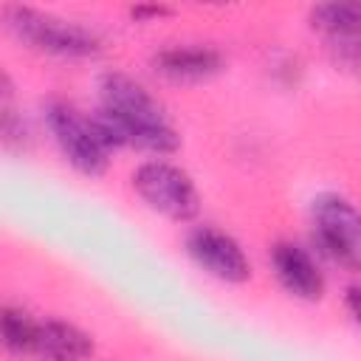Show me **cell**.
Returning a JSON list of instances; mask_svg holds the SVG:
<instances>
[{
  "instance_id": "1",
  "label": "cell",
  "mask_w": 361,
  "mask_h": 361,
  "mask_svg": "<svg viewBox=\"0 0 361 361\" xmlns=\"http://www.w3.org/2000/svg\"><path fill=\"white\" fill-rule=\"evenodd\" d=\"M99 93L102 110L116 121L127 147H138L155 155H169L180 147V135L164 116V107L133 76L110 71L102 76Z\"/></svg>"
},
{
  "instance_id": "2",
  "label": "cell",
  "mask_w": 361,
  "mask_h": 361,
  "mask_svg": "<svg viewBox=\"0 0 361 361\" xmlns=\"http://www.w3.org/2000/svg\"><path fill=\"white\" fill-rule=\"evenodd\" d=\"M3 17H6L8 31L17 39H23L25 45L42 54L62 56V59H87L102 51V39L90 28L73 20H62V17H54V14L28 8V6H8Z\"/></svg>"
},
{
  "instance_id": "3",
  "label": "cell",
  "mask_w": 361,
  "mask_h": 361,
  "mask_svg": "<svg viewBox=\"0 0 361 361\" xmlns=\"http://www.w3.org/2000/svg\"><path fill=\"white\" fill-rule=\"evenodd\" d=\"M133 189L135 195L158 214L175 220V223H189L200 212V195L192 183V178L169 164V161H144L133 172Z\"/></svg>"
},
{
  "instance_id": "4",
  "label": "cell",
  "mask_w": 361,
  "mask_h": 361,
  "mask_svg": "<svg viewBox=\"0 0 361 361\" xmlns=\"http://www.w3.org/2000/svg\"><path fill=\"white\" fill-rule=\"evenodd\" d=\"M45 124H48L59 152L76 172L90 175V178L104 175L110 149L102 144L90 118H85L73 104L54 99L45 104Z\"/></svg>"
},
{
  "instance_id": "5",
  "label": "cell",
  "mask_w": 361,
  "mask_h": 361,
  "mask_svg": "<svg viewBox=\"0 0 361 361\" xmlns=\"http://www.w3.org/2000/svg\"><path fill=\"white\" fill-rule=\"evenodd\" d=\"M313 228L322 251L338 265L361 274V212L338 197L322 195L313 200Z\"/></svg>"
},
{
  "instance_id": "6",
  "label": "cell",
  "mask_w": 361,
  "mask_h": 361,
  "mask_svg": "<svg viewBox=\"0 0 361 361\" xmlns=\"http://www.w3.org/2000/svg\"><path fill=\"white\" fill-rule=\"evenodd\" d=\"M186 251L189 257L197 262V268H203L209 276L228 282V285H243L245 279H251V262L245 257V251L240 248V243L212 226H200L186 237Z\"/></svg>"
},
{
  "instance_id": "7",
  "label": "cell",
  "mask_w": 361,
  "mask_h": 361,
  "mask_svg": "<svg viewBox=\"0 0 361 361\" xmlns=\"http://www.w3.org/2000/svg\"><path fill=\"white\" fill-rule=\"evenodd\" d=\"M271 265H274L279 285L290 296H296L302 302H316L324 296V274L302 245L276 243L271 248Z\"/></svg>"
},
{
  "instance_id": "8",
  "label": "cell",
  "mask_w": 361,
  "mask_h": 361,
  "mask_svg": "<svg viewBox=\"0 0 361 361\" xmlns=\"http://www.w3.org/2000/svg\"><path fill=\"white\" fill-rule=\"evenodd\" d=\"M152 71L169 82H206L223 71V54L212 45H169L152 56Z\"/></svg>"
},
{
  "instance_id": "9",
  "label": "cell",
  "mask_w": 361,
  "mask_h": 361,
  "mask_svg": "<svg viewBox=\"0 0 361 361\" xmlns=\"http://www.w3.org/2000/svg\"><path fill=\"white\" fill-rule=\"evenodd\" d=\"M34 355H39L42 361H85L87 355H93V338L71 322L48 319L39 322Z\"/></svg>"
},
{
  "instance_id": "10",
  "label": "cell",
  "mask_w": 361,
  "mask_h": 361,
  "mask_svg": "<svg viewBox=\"0 0 361 361\" xmlns=\"http://www.w3.org/2000/svg\"><path fill=\"white\" fill-rule=\"evenodd\" d=\"M310 28L330 45L361 39V3H322L310 8Z\"/></svg>"
},
{
  "instance_id": "11",
  "label": "cell",
  "mask_w": 361,
  "mask_h": 361,
  "mask_svg": "<svg viewBox=\"0 0 361 361\" xmlns=\"http://www.w3.org/2000/svg\"><path fill=\"white\" fill-rule=\"evenodd\" d=\"M0 330H3V344H6V350H8L11 355H34V353H37L39 322H31L23 310H17V307H3Z\"/></svg>"
},
{
  "instance_id": "12",
  "label": "cell",
  "mask_w": 361,
  "mask_h": 361,
  "mask_svg": "<svg viewBox=\"0 0 361 361\" xmlns=\"http://www.w3.org/2000/svg\"><path fill=\"white\" fill-rule=\"evenodd\" d=\"M169 14H172L169 6H133L130 8L133 20H161V17H169Z\"/></svg>"
},
{
  "instance_id": "13",
  "label": "cell",
  "mask_w": 361,
  "mask_h": 361,
  "mask_svg": "<svg viewBox=\"0 0 361 361\" xmlns=\"http://www.w3.org/2000/svg\"><path fill=\"white\" fill-rule=\"evenodd\" d=\"M344 307L355 324H361V285H350L344 293Z\"/></svg>"
}]
</instances>
